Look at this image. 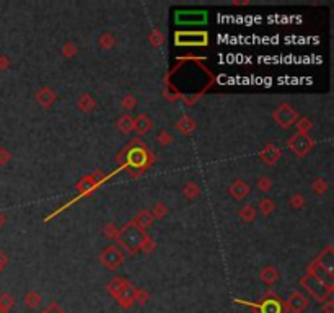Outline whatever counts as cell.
I'll list each match as a JSON object with an SVG mask.
<instances>
[{
	"label": "cell",
	"mask_w": 334,
	"mask_h": 313,
	"mask_svg": "<svg viewBox=\"0 0 334 313\" xmlns=\"http://www.w3.org/2000/svg\"><path fill=\"white\" fill-rule=\"evenodd\" d=\"M44 313H62V310H59L56 305H52V307H51V308H48Z\"/></svg>",
	"instance_id": "1"
}]
</instances>
